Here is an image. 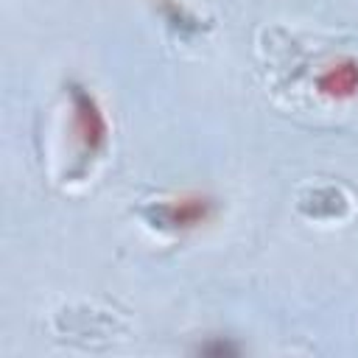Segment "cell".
<instances>
[{
    "instance_id": "obj_2",
    "label": "cell",
    "mask_w": 358,
    "mask_h": 358,
    "mask_svg": "<svg viewBox=\"0 0 358 358\" xmlns=\"http://www.w3.org/2000/svg\"><path fill=\"white\" fill-rule=\"evenodd\" d=\"M76 120H78V134H81V140L87 145H98L103 140V117H101V112L84 95H78Z\"/></svg>"
},
{
    "instance_id": "obj_3",
    "label": "cell",
    "mask_w": 358,
    "mask_h": 358,
    "mask_svg": "<svg viewBox=\"0 0 358 358\" xmlns=\"http://www.w3.org/2000/svg\"><path fill=\"white\" fill-rule=\"evenodd\" d=\"M210 213V201L207 199H182L179 204L168 207V221L173 227H193L201 224Z\"/></svg>"
},
{
    "instance_id": "obj_1",
    "label": "cell",
    "mask_w": 358,
    "mask_h": 358,
    "mask_svg": "<svg viewBox=\"0 0 358 358\" xmlns=\"http://www.w3.org/2000/svg\"><path fill=\"white\" fill-rule=\"evenodd\" d=\"M319 90L330 98H352L358 92V64L338 62L319 76Z\"/></svg>"
}]
</instances>
